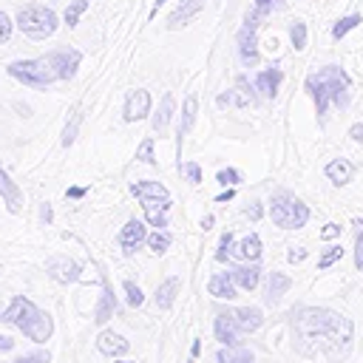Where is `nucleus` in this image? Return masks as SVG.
<instances>
[{"instance_id": "e433bc0d", "label": "nucleus", "mask_w": 363, "mask_h": 363, "mask_svg": "<svg viewBox=\"0 0 363 363\" xmlns=\"http://www.w3.org/2000/svg\"><path fill=\"white\" fill-rule=\"evenodd\" d=\"M216 182H218L221 187H235V184L241 182V173H238L235 167H221V170L216 173Z\"/></svg>"}, {"instance_id": "5fc2aeb1", "label": "nucleus", "mask_w": 363, "mask_h": 363, "mask_svg": "<svg viewBox=\"0 0 363 363\" xmlns=\"http://www.w3.org/2000/svg\"><path fill=\"white\" fill-rule=\"evenodd\" d=\"M85 193H88L85 187H68V193H65V196H68V199H82Z\"/></svg>"}, {"instance_id": "13d9d810", "label": "nucleus", "mask_w": 363, "mask_h": 363, "mask_svg": "<svg viewBox=\"0 0 363 363\" xmlns=\"http://www.w3.org/2000/svg\"><path fill=\"white\" fill-rule=\"evenodd\" d=\"M210 227H213V216H204L201 218V230H210Z\"/></svg>"}, {"instance_id": "2eb2a0df", "label": "nucleus", "mask_w": 363, "mask_h": 363, "mask_svg": "<svg viewBox=\"0 0 363 363\" xmlns=\"http://www.w3.org/2000/svg\"><path fill=\"white\" fill-rule=\"evenodd\" d=\"M130 193L139 199V201H170V193L162 182H150V179H139V182H130Z\"/></svg>"}, {"instance_id": "7ed1b4c3", "label": "nucleus", "mask_w": 363, "mask_h": 363, "mask_svg": "<svg viewBox=\"0 0 363 363\" xmlns=\"http://www.w3.org/2000/svg\"><path fill=\"white\" fill-rule=\"evenodd\" d=\"M6 71H9L11 79H17L28 88H48L51 82H60L57 71L48 62V54L45 57H31V60H14V62H9Z\"/></svg>"}, {"instance_id": "39448f33", "label": "nucleus", "mask_w": 363, "mask_h": 363, "mask_svg": "<svg viewBox=\"0 0 363 363\" xmlns=\"http://www.w3.org/2000/svg\"><path fill=\"white\" fill-rule=\"evenodd\" d=\"M267 14L261 11V9H250L247 14H244V26L238 28V60H241V65H255L258 62V26H261V20H264Z\"/></svg>"}, {"instance_id": "1a4fd4ad", "label": "nucleus", "mask_w": 363, "mask_h": 363, "mask_svg": "<svg viewBox=\"0 0 363 363\" xmlns=\"http://www.w3.org/2000/svg\"><path fill=\"white\" fill-rule=\"evenodd\" d=\"M48 62L57 71V79H71L82 62V54L77 48H57L48 54Z\"/></svg>"}, {"instance_id": "bf43d9fd", "label": "nucleus", "mask_w": 363, "mask_h": 363, "mask_svg": "<svg viewBox=\"0 0 363 363\" xmlns=\"http://www.w3.org/2000/svg\"><path fill=\"white\" fill-rule=\"evenodd\" d=\"M354 227H363V218H354Z\"/></svg>"}, {"instance_id": "4468645a", "label": "nucleus", "mask_w": 363, "mask_h": 363, "mask_svg": "<svg viewBox=\"0 0 363 363\" xmlns=\"http://www.w3.org/2000/svg\"><path fill=\"white\" fill-rule=\"evenodd\" d=\"M20 332H23L28 340H34V343H45V340L51 337V332H54V320H51V315H48V312H43V309H40V312H37V315H34V318L20 329Z\"/></svg>"}, {"instance_id": "6ab92c4d", "label": "nucleus", "mask_w": 363, "mask_h": 363, "mask_svg": "<svg viewBox=\"0 0 363 363\" xmlns=\"http://www.w3.org/2000/svg\"><path fill=\"white\" fill-rule=\"evenodd\" d=\"M207 289H210V295L218 298V301H233L235 292H238V284L233 281V272H216V275L210 278Z\"/></svg>"}, {"instance_id": "412c9836", "label": "nucleus", "mask_w": 363, "mask_h": 363, "mask_svg": "<svg viewBox=\"0 0 363 363\" xmlns=\"http://www.w3.org/2000/svg\"><path fill=\"white\" fill-rule=\"evenodd\" d=\"M0 199L6 201V207H9L11 213H20V210H23V193H20V187L11 182V176L6 173L3 164H0Z\"/></svg>"}, {"instance_id": "f704fd0d", "label": "nucleus", "mask_w": 363, "mask_h": 363, "mask_svg": "<svg viewBox=\"0 0 363 363\" xmlns=\"http://www.w3.org/2000/svg\"><path fill=\"white\" fill-rule=\"evenodd\" d=\"M122 289H125V301H128V306H142L145 303V292H142V286L136 284V281H125L122 284Z\"/></svg>"}, {"instance_id": "c9c22d12", "label": "nucleus", "mask_w": 363, "mask_h": 363, "mask_svg": "<svg viewBox=\"0 0 363 363\" xmlns=\"http://www.w3.org/2000/svg\"><path fill=\"white\" fill-rule=\"evenodd\" d=\"M233 244H235V235L233 233H221V238H218V247H216V261H227L230 255H233Z\"/></svg>"}, {"instance_id": "cd10ccee", "label": "nucleus", "mask_w": 363, "mask_h": 363, "mask_svg": "<svg viewBox=\"0 0 363 363\" xmlns=\"http://www.w3.org/2000/svg\"><path fill=\"white\" fill-rule=\"evenodd\" d=\"M261 238H258V233H250L247 238H241L238 241V247H233V252L241 258V261H258L261 258Z\"/></svg>"}, {"instance_id": "c03bdc74", "label": "nucleus", "mask_w": 363, "mask_h": 363, "mask_svg": "<svg viewBox=\"0 0 363 363\" xmlns=\"http://www.w3.org/2000/svg\"><path fill=\"white\" fill-rule=\"evenodd\" d=\"M354 267L363 269V230L354 235Z\"/></svg>"}, {"instance_id": "b1692460", "label": "nucleus", "mask_w": 363, "mask_h": 363, "mask_svg": "<svg viewBox=\"0 0 363 363\" xmlns=\"http://www.w3.org/2000/svg\"><path fill=\"white\" fill-rule=\"evenodd\" d=\"M323 173H326V179H329L332 184L343 187V184H349V182L354 179V164H352L349 159H332Z\"/></svg>"}, {"instance_id": "0eeeda50", "label": "nucleus", "mask_w": 363, "mask_h": 363, "mask_svg": "<svg viewBox=\"0 0 363 363\" xmlns=\"http://www.w3.org/2000/svg\"><path fill=\"white\" fill-rule=\"evenodd\" d=\"M45 272H48V278L57 281V284H74V281H79L82 264L74 261V258H68V255H51V258L45 261Z\"/></svg>"}, {"instance_id": "e2e57ef3", "label": "nucleus", "mask_w": 363, "mask_h": 363, "mask_svg": "<svg viewBox=\"0 0 363 363\" xmlns=\"http://www.w3.org/2000/svg\"><path fill=\"white\" fill-rule=\"evenodd\" d=\"M187 363H193V357H190V360H187Z\"/></svg>"}, {"instance_id": "37998d69", "label": "nucleus", "mask_w": 363, "mask_h": 363, "mask_svg": "<svg viewBox=\"0 0 363 363\" xmlns=\"http://www.w3.org/2000/svg\"><path fill=\"white\" fill-rule=\"evenodd\" d=\"M11 28H14V20L6 11H0V43H6L11 37Z\"/></svg>"}, {"instance_id": "864d4df0", "label": "nucleus", "mask_w": 363, "mask_h": 363, "mask_svg": "<svg viewBox=\"0 0 363 363\" xmlns=\"http://www.w3.org/2000/svg\"><path fill=\"white\" fill-rule=\"evenodd\" d=\"M14 349V340L9 335H0V352H11Z\"/></svg>"}, {"instance_id": "a18cd8bd", "label": "nucleus", "mask_w": 363, "mask_h": 363, "mask_svg": "<svg viewBox=\"0 0 363 363\" xmlns=\"http://www.w3.org/2000/svg\"><path fill=\"white\" fill-rule=\"evenodd\" d=\"M340 235V224H326L323 230H320V238L323 241H332V238H337Z\"/></svg>"}, {"instance_id": "8fccbe9b", "label": "nucleus", "mask_w": 363, "mask_h": 363, "mask_svg": "<svg viewBox=\"0 0 363 363\" xmlns=\"http://www.w3.org/2000/svg\"><path fill=\"white\" fill-rule=\"evenodd\" d=\"M349 136H352L354 142H363V122H354V125L349 128Z\"/></svg>"}, {"instance_id": "f8f14e48", "label": "nucleus", "mask_w": 363, "mask_h": 363, "mask_svg": "<svg viewBox=\"0 0 363 363\" xmlns=\"http://www.w3.org/2000/svg\"><path fill=\"white\" fill-rule=\"evenodd\" d=\"M125 122H139L145 116H150V94L145 88H133L125 96V108H122Z\"/></svg>"}, {"instance_id": "79ce46f5", "label": "nucleus", "mask_w": 363, "mask_h": 363, "mask_svg": "<svg viewBox=\"0 0 363 363\" xmlns=\"http://www.w3.org/2000/svg\"><path fill=\"white\" fill-rule=\"evenodd\" d=\"M252 6H255V9H261L267 17H269V14H275V11H284V9H286V3H284V0H252Z\"/></svg>"}, {"instance_id": "f3484780", "label": "nucleus", "mask_w": 363, "mask_h": 363, "mask_svg": "<svg viewBox=\"0 0 363 363\" xmlns=\"http://www.w3.org/2000/svg\"><path fill=\"white\" fill-rule=\"evenodd\" d=\"M233 318H235V326H238L241 335L258 332L261 323H264V312L258 306H238V309H233Z\"/></svg>"}, {"instance_id": "20e7f679", "label": "nucleus", "mask_w": 363, "mask_h": 363, "mask_svg": "<svg viewBox=\"0 0 363 363\" xmlns=\"http://www.w3.org/2000/svg\"><path fill=\"white\" fill-rule=\"evenodd\" d=\"M269 218L281 230H298V227H303L309 221V207L301 199L289 196V193H278L269 201Z\"/></svg>"}, {"instance_id": "052dcab7", "label": "nucleus", "mask_w": 363, "mask_h": 363, "mask_svg": "<svg viewBox=\"0 0 363 363\" xmlns=\"http://www.w3.org/2000/svg\"><path fill=\"white\" fill-rule=\"evenodd\" d=\"M3 309H6V306H3V298H0V318H3Z\"/></svg>"}, {"instance_id": "bb28decb", "label": "nucleus", "mask_w": 363, "mask_h": 363, "mask_svg": "<svg viewBox=\"0 0 363 363\" xmlns=\"http://www.w3.org/2000/svg\"><path fill=\"white\" fill-rule=\"evenodd\" d=\"M289 275H284V272H269V278H267V289H264V301L267 303H278L281 301V295L289 289Z\"/></svg>"}, {"instance_id": "5701e85b", "label": "nucleus", "mask_w": 363, "mask_h": 363, "mask_svg": "<svg viewBox=\"0 0 363 363\" xmlns=\"http://www.w3.org/2000/svg\"><path fill=\"white\" fill-rule=\"evenodd\" d=\"M173 111H176V99H173V94H164L162 102H159V108H156V113L150 116V125H153V130H156L159 136L167 133V125H170V119H173Z\"/></svg>"}, {"instance_id": "dca6fc26", "label": "nucleus", "mask_w": 363, "mask_h": 363, "mask_svg": "<svg viewBox=\"0 0 363 363\" xmlns=\"http://www.w3.org/2000/svg\"><path fill=\"white\" fill-rule=\"evenodd\" d=\"M281 79H284V71L278 65H269L264 71L255 74V88L261 91L264 99H275L278 96V88H281Z\"/></svg>"}, {"instance_id": "c756f323", "label": "nucleus", "mask_w": 363, "mask_h": 363, "mask_svg": "<svg viewBox=\"0 0 363 363\" xmlns=\"http://www.w3.org/2000/svg\"><path fill=\"white\" fill-rule=\"evenodd\" d=\"M79 125H82V113H79V108H71V113H68V119H65V125H62V136H60V145H62V147H71V145L77 142Z\"/></svg>"}, {"instance_id": "3c124183", "label": "nucleus", "mask_w": 363, "mask_h": 363, "mask_svg": "<svg viewBox=\"0 0 363 363\" xmlns=\"http://www.w3.org/2000/svg\"><path fill=\"white\" fill-rule=\"evenodd\" d=\"M235 357H238V363H255V357H252V352H250V349H241V346H238V352H235Z\"/></svg>"}, {"instance_id": "72a5a7b5", "label": "nucleus", "mask_w": 363, "mask_h": 363, "mask_svg": "<svg viewBox=\"0 0 363 363\" xmlns=\"http://www.w3.org/2000/svg\"><path fill=\"white\" fill-rule=\"evenodd\" d=\"M306 37H309L306 23H303V20H292V26H289V40H292V48H295V51H303V48H306Z\"/></svg>"}, {"instance_id": "603ef678", "label": "nucleus", "mask_w": 363, "mask_h": 363, "mask_svg": "<svg viewBox=\"0 0 363 363\" xmlns=\"http://www.w3.org/2000/svg\"><path fill=\"white\" fill-rule=\"evenodd\" d=\"M40 218H43L45 224H51V218H54V213H51V204H48V201H45L43 207H40Z\"/></svg>"}, {"instance_id": "4be33fe9", "label": "nucleus", "mask_w": 363, "mask_h": 363, "mask_svg": "<svg viewBox=\"0 0 363 363\" xmlns=\"http://www.w3.org/2000/svg\"><path fill=\"white\" fill-rule=\"evenodd\" d=\"M116 295H113V289H111V284L108 281H102V295H99V303H96V309H94V320L96 323H108L113 315H116Z\"/></svg>"}, {"instance_id": "f03ea898", "label": "nucleus", "mask_w": 363, "mask_h": 363, "mask_svg": "<svg viewBox=\"0 0 363 363\" xmlns=\"http://www.w3.org/2000/svg\"><path fill=\"white\" fill-rule=\"evenodd\" d=\"M17 28L31 37V40H48L57 28H60V17L51 6H43V3H28L17 11Z\"/></svg>"}, {"instance_id": "de8ad7c7", "label": "nucleus", "mask_w": 363, "mask_h": 363, "mask_svg": "<svg viewBox=\"0 0 363 363\" xmlns=\"http://www.w3.org/2000/svg\"><path fill=\"white\" fill-rule=\"evenodd\" d=\"M306 255H309V252H306V250H303V247H292V250H289V252H286V258H289V261H292V264H298V261H303V258H306Z\"/></svg>"}, {"instance_id": "9d476101", "label": "nucleus", "mask_w": 363, "mask_h": 363, "mask_svg": "<svg viewBox=\"0 0 363 363\" xmlns=\"http://www.w3.org/2000/svg\"><path fill=\"white\" fill-rule=\"evenodd\" d=\"M303 88H306V94H309V96H312V102H315L318 119H320V122H326V111H329V105H332L329 85H326V82H323V77L315 71V74H309V77H306Z\"/></svg>"}, {"instance_id": "4d7b16f0", "label": "nucleus", "mask_w": 363, "mask_h": 363, "mask_svg": "<svg viewBox=\"0 0 363 363\" xmlns=\"http://www.w3.org/2000/svg\"><path fill=\"white\" fill-rule=\"evenodd\" d=\"M199 352H201V340H193V346H190V354H193V357H199Z\"/></svg>"}, {"instance_id": "473e14b6", "label": "nucleus", "mask_w": 363, "mask_h": 363, "mask_svg": "<svg viewBox=\"0 0 363 363\" xmlns=\"http://www.w3.org/2000/svg\"><path fill=\"white\" fill-rule=\"evenodd\" d=\"M360 20H363L360 14H346V17H340V20L332 26V37H335V40L346 37L352 28H357V26H360Z\"/></svg>"}, {"instance_id": "9b49d317", "label": "nucleus", "mask_w": 363, "mask_h": 363, "mask_svg": "<svg viewBox=\"0 0 363 363\" xmlns=\"http://www.w3.org/2000/svg\"><path fill=\"white\" fill-rule=\"evenodd\" d=\"M116 241H119V247H122V252H125V255H133V252L147 241V227H145L139 218H130V221L119 230Z\"/></svg>"}, {"instance_id": "f257e3e1", "label": "nucleus", "mask_w": 363, "mask_h": 363, "mask_svg": "<svg viewBox=\"0 0 363 363\" xmlns=\"http://www.w3.org/2000/svg\"><path fill=\"white\" fill-rule=\"evenodd\" d=\"M292 343L301 354H326L332 363H340L352 352L354 326L346 315L323 306H301L292 312Z\"/></svg>"}, {"instance_id": "58836bf2", "label": "nucleus", "mask_w": 363, "mask_h": 363, "mask_svg": "<svg viewBox=\"0 0 363 363\" xmlns=\"http://www.w3.org/2000/svg\"><path fill=\"white\" fill-rule=\"evenodd\" d=\"M179 173H182L190 184H199V182H201V167H199L196 162H182V164H179Z\"/></svg>"}, {"instance_id": "ea45409f", "label": "nucleus", "mask_w": 363, "mask_h": 363, "mask_svg": "<svg viewBox=\"0 0 363 363\" xmlns=\"http://www.w3.org/2000/svg\"><path fill=\"white\" fill-rule=\"evenodd\" d=\"M136 159L145 162V164H156V156H153V139H150V136L136 147Z\"/></svg>"}, {"instance_id": "680f3d73", "label": "nucleus", "mask_w": 363, "mask_h": 363, "mask_svg": "<svg viewBox=\"0 0 363 363\" xmlns=\"http://www.w3.org/2000/svg\"><path fill=\"white\" fill-rule=\"evenodd\" d=\"M119 363H130V360H119Z\"/></svg>"}, {"instance_id": "a878e982", "label": "nucleus", "mask_w": 363, "mask_h": 363, "mask_svg": "<svg viewBox=\"0 0 363 363\" xmlns=\"http://www.w3.org/2000/svg\"><path fill=\"white\" fill-rule=\"evenodd\" d=\"M233 281L238 284V289L252 292V289L258 286V281H261V269H258V264H255V261H250V264L235 267V269H233Z\"/></svg>"}, {"instance_id": "ddd939ff", "label": "nucleus", "mask_w": 363, "mask_h": 363, "mask_svg": "<svg viewBox=\"0 0 363 363\" xmlns=\"http://www.w3.org/2000/svg\"><path fill=\"white\" fill-rule=\"evenodd\" d=\"M213 332H216V340L221 343V346H241V340H238V326H235V318H233V312H218L216 315V320H213Z\"/></svg>"}, {"instance_id": "2f4dec72", "label": "nucleus", "mask_w": 363, "mask_h": 363, "mask_svg": "<svg viewBox=\"0 0 363 363\" xmlns=\"http://www.w3.org/2000/svg\"><path fill=\"white\" fill-rule=\"evenodd\" d=\"M88 6H91L88 0H71V3L65 6V14H62L65 26H68V28H74V26L79 23V17H82V14L88 11Z\"/></svg>"}, {"instance_id": "aec40b11", "label": "nucleus", "mask_w": 363, "mask_h": 363, "mask_svg": "<svg viewBox=\"0 0 363 363\" xmlns=\"http://www.w3.org/2000/svg\"><path fill=\"white\" fill-rule=\"evenodd\" d=\"M201 9H204V0H182V3L170 11V17H167V28L187 26V23H190Z\"/></svg>"}, {"instance_id": "393cba45", "label": "nucleus", "mask_w": 363, "mask_h": 363, "mask_svg": "<svg viewBox=\"0 0 363 363\" xmlns=\"http://www.w3.org/2000/svg\"><path fill=\"white\" fill-rule=\"evenodd\" d=\"M96 349H99L102 354H108V357H119V354H125V352L130 349V343H128L122 335H116V332H99Z\"/></svg>"}, {"instance_id": "a211bd4d", "label": "nucleus", "mask_w": 363, "mask_h": 363, "mask_svg": "<svg viewBox=\"0 0 363 363\" xmlns=\"http://www.w3.org/2000/svg\"><path fill=\"white\" fill-rule=\"evenodd\" d=\"M196 111H199V99H196V94H190V96H184V102H182V116H179V125H176V139H179V156H182V139L190 133V128H193V122H196Z\"/></svg>"}, {"instance_id": "4c0bfd02", "label": "nucleus", "mask_w": 363, "mask_h": 363, "mask_svg": "<svg viewBox=\"0 0 363 363\" xmlns=\"http://www.w3.org/2000/svg\"><path fill=\"white\" fill-rule=\"evenodd\" d=\"M340 255H343V247H340V244H332V247H326V252L318 258V267H320V269H329L335 261H340Z\"/></svg>"}, {"instance_id": "7c9ffc66", "label": "nucleus", "mask_w": 363, "mask_h": 363, "mask_svg": "<svg viewBox=\"0 0 363 363\" xmlns=\"http://www.w3.org/2000/svg\"><path fill=\"white\" fill-rule=\"evenodd\" d=\"M170 233L167 230H153V233H147V247H150V252H156V255H162V252H167V247H170Z\"/></svg>"}, {"instance_id": "09e8293b", "label": "nucleus", "mask_w": 363, "mask_h": 363, "mask_svg": "<svg viewBox=\"0 0 363 363\" xmlns=\"http://www.w3.org/2000/svg\"><path fill=\"white\" fill-rule=\"evenodd\" d=\"M216 360H218V363H238V357H235V352H227V349H218V354H216Z\"/></svg>"}, {"instance_id": "6e6d98bb", "label": "nucleus", "mask_w": 363, "mask_h": 363, "mask_svg": "<svg viewBox=\"0 0 363 363\" xmlns=\"http://www.w3.org/2000/svg\"><path fill=\"white\" fill-rule=\"evenodd\" d=\"M233 196H235V190H233V187H227L224 193H218V196H216V201H230Z\"/></svg>"}, {"instance_id": "a19ab883", "label": "nucleus", "mask_w": 363, "mask_h": 363, "mask_svg": "<svg viewBox=\"0 0 363 363\" xmlns=\"http://www.w3.org/2000/svg\"><path fill=\"white\" fill-rule=\"evenodd\" d=\"M11 363H51V352L48 349H37V352H28V354H23V357H17Z\"/></svg>"}, {"instance_id": "c85d7f7f", "label": "nucleus", "mask_w": 363, "mask_h": 363, "mask_svg": "<svg viewBox=\"0 0 363 363\" xmlns=\"http://www.w3.org/2000/svg\"><path fill=\"white\" fill-rule=\"evenodd\" d=\"M176 295H179V278L173 275V278H167V281H162V284L156 286L153 301H156V306H159V309H170V306H173V301H176Z\"/></svg>"}, {"instance_id": "6e6552de", "label": "nucleus", "mask_w": 363, "mask_h": 363, "mask_svg": "<svg viewBox=\"0 0 363 363\" xmlns=\"http://www.w3.org/2000/svg\"><path fill=\"white\" fill-rule=\"evenodd\" d=\"M40 309L34 306V301H28L26 295H14L11 298V303L3 309V323H9V326H17V329H23L34 315H37Z\"/></svg>"}, {"instance_id": "49530a36", "label": "nucleus", "mask_w": 363, "mask_h": 363, "mask_svg": "<svg viewBox=\"0 0 363 363\" xmlns=\"http://www.w3.org/2000/svg\"><path fill=\"white\" fill-rule=\"evenodd\" d=\"M244 213H247V216H250L252 221H258V218L264 216V207H261V201H252V204H250V207H247Z\"/></svg>"}, {"instance_id": "423d86ee", "label": "nucleus", "mask_w": 363, "mask_h": 363, "mask_svg": "<svg viewBox=\"0 0 363 363\" xmlns=\"http://www.w3.org/2000/svg\"><path fill=\"white\" fill-rule=\"evenodd\" d=\"M318 74H320V77H323V82L329 85L332 105L346 108V105H349V88H352L349 74H346L340 65H323V68H318Z\"/></svg>"}]
</instances>
